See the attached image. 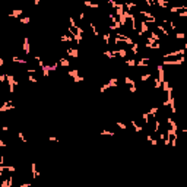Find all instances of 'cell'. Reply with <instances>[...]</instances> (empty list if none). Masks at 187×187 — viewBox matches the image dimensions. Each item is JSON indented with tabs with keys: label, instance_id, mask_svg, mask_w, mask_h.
Returning <instances> with one entry per match:
<instances>
[{
	"label": "cell",
	"instance_id": "obj_1",
	"mask_svg": "<svg viewBox=\"0 0 187 187\" xmlns=\"http://www.w3.org/2000/svg\"><path fill=\"white\" fill-rule=\"evenodd\" d=\"M117 82H118V81H117V78L110 79V82H108V83H105V85H102L101 88H99V92L102 94V92H105L108 88H116V86H117Z\"/></svg>",
	"mask_w": 187,
	"mask_h": 187
},
{
	"label": "cell",
	"instance_id": "obj_2",
	"mask_svg": "<svg viewBox=\"0 0 187 187\" xmlns=\"http://www.w3.org/2000/svg\"><path fill=\"white\" fill-rule=\"evenodd\" d=\"M186 47L184 45L183 48L180 50H175V51H171V53H167V54H164V58H168V57H175V56H184V51H186Z\"/></svg>",
	"mask_w": 187,
	"mask_h": 187
},
{
	"label": "cell",
	"instance_id": "obj_3",
	"mask_svg": "<svg viewBox=\"0 0 187 187\" xmlns=\"http://www.w3.org/2000/svg\"><path fill=\"white\" fill-rule=\"evenodd\" d=\"M184 62V56H180V58H177V60H164V64L165 66H172V64H181Z\"/></svg>",
	"mask_w": 187,
	"mask_h": 187
},
{
	"label": "cell",
	"instance_id": "obj_4",
	"mask_svg": "<svg viewBox=\"0 0 187 187\" xmlns=\"http://www.w3.org/2000/svg\"><path fill=\"white\" fill-rule=\"evenodd\" d=\"M67 54H69V57H72V58H78L79 53H78V50H76V48L70 47V48H67Z\"/></svg>",
	"mask_w": 187,
	"mask_h": 187
},
{
	"label": "cell",
	"instance_id": "obj_5",
	"mask_svg": "<svg viewBox=\"0 0 187 187\" xmlns=\"http://www.w3.org/2000/svg\"><path fill=\"white\" fill-rule=\"evenodd\" d=\"M23 51H25V54H29V51H31V48H29V39L28 38H23Z\"/></svg>",
	"mask_w": 187,
	"mask_h": 187
},
{
	"label": "cell",
	"instance_id": "obj_6",
	"mask_svg": "<svg viewBox=\"0 0 187 187\" xmlns=\"http://www.w3.org/2000/svg\"><path fill=\"white\" fill-rule=\"evenodd\" d=\"M148 63H149V58H140L139 62H136V64L139 66V67H146Z\"/></svg>",
	"mask_w": 187,
	"mask_h": 187
},
{
	"label": "cell",
	"instance_id": "obj_7",
	"mask_svg": "<svg viewBox=\"0 0 187 187\" xmlns=\"http://www.w3.org/2000/svg\"><path fill=\"white\" fill-rule=\"evenodd\" d=\"M12 62H13V63H18V64H26V60H25V58L16 57V56H13V57H12Z\"/></svg>",
	"mask_w": 187,
	"mask_h": 187
},
{
	"label": "cell",
	"instance_id": "obj_8",
	"mask_svg": "<svg viewBox=\"0 0 187 187\" xmlns=\"http://www.w3.org/2000/svg\"><path fill=\"white\" fill-rule=\"evenodd\" d=\"M50 72H51V64H44V67H43V75H44V76H48Z\"/></svg>",
	"mask_w": 187,
	"mask_h": 187
},
{
	"label": "cell",
	"instance_id": "obj_9",
	"mask_svg": "<svg viewBox=\"0 0 187 187\" xmlns=\"http://www.w3.org/2000/svg\"><path fill=\"white\" fill-rule=\"evenodd\" d=\"M148 114H149V117L152 116L153 118H156V114H158V107H152V108L148 111Z\"/></svg>",
	"mask_w": 187,
	"mask_h": 187
},
{
	"label": "cell",
	"instance_id": "obj_10",
	"mask_svg": "<svg viewBox=\"0 0 187 187\" xmlns=\"http://www.w3.org/2000/svg\"><path fill=\"white\" fill-rule=\"evenodd\" d=\"M132 126H133V129H135V132H137V133H140V132L143 130V127H142V126H139L135 120H132Z\"/></svg>",
	"mask_w": 187,
	"mask_h": 187
},
{
	"label": "cell",
	"instance_id": "obj_11",
	"mask_svg": "<svg viewBox=\"0 0 187 187\" xmlns=\"http://www.w3.org/2000/svg\"><path fill=\"white\" fill-rule=\"evenodd\" d=\"M58 64L63 66V67H67V66L70 64V60H67V58H58Z\"/></svg>",
	"mask_w": 187,
	"mask_h": 187
},
{
	"label": "cell",
	"instance_id": "obj_12",
	"mask_svg": "<svg viewBox=\"0 0 187 187\" xmlns=\"http://www.w3.org/2000/svg\"><path fill=\"white\" fill-rule=\"evenodd\" d=\"M22 13H23V10H21V9H16V10H13V12L10 13V15H9V16H12V18H19V16L22 15Z\"/></svg>",
	"mask_w": 187,
	"mask_h": 187
},
{
	"label": "cell",
	"instance_id": "obj_13",
	"mask_svg": "<svg viewBox=\"0 0 187 187\" xmlns=\"http://www.w3.org/2000/svg\"><path fill=\"white\" fill-rule=\"evenodd\" d=\"M31 171H32V177H38L39 175V171L37 170V167H35V164H31Z\"/></svg>",
	"mask_w": 187,
	"mask_h": 187
},
{
	"label": "cell",
	"instance_id": "obj_14",
	"mask_svg": "<svg viewBox=\"0 0 187 187\" xmlns=\"http://www.w3.org/2000/svg\"><path fill=\"white\" fill-rule=\"evenodd\" d=\"M156 28H158L159 31H161V32H162V34H164V35H170V32H168V31H167V29L164 28V26H162L161 23H156Z\"/></svg>",
	"mask_w": 187,
	"mask_h": 187
},
{
	"label": "cell",
	"instance_id": "obj_15",
	"mask_svg": "<svg viewBox=\"0 0 187 187\" xmlns=\"http://www.w3.org/2000/svg\"><path fill=\"white\" fill-rule=\"evenodd\" d=\"M186 9H187L186 6H178V8L175 6V8H170V12H174V13H177L178 10H186Z\"/></svg>",
	"mask_w": 187,
	"mask_h": 187
},
{
	"label": "cell",
	"instance_id": "obj_16",
	"mask_svg": "<svg viewBox=\"0 0 187 187\" xmlns=\"http://www.w3.org/2000/svg\"><path fill=\"white\" fill-rule=\"evenodd\" d=\"M158 6H161V8H168V2L167 0H158V2H155Z\"/></svg>",
	"mask_w": 187,
	"mask_h": 187
},
{
	"label": "cell",
	"instance_id": "obj_17",
	"mask_svg": "<svg viewBox=\"0 0 187 187\" xmlns=\"http://www.w3.org/2000/svg\"><path fill=\"white\" fill-rule=\"evenodd\" d=\"M124 82L127 83V85H130V86H135V81H133L132 78H129V76H126V78H124Z\"/></svg>",
	"mask_w": 187,
	"mask_h": 187
},
{
	"label": "cell",
	"instance_id": "obj_18",
	"mask_svg": "<svg viewBox=\"0 0 187 187\" xmlns=\"http://www.w3.org/2000/svg\"><path fill=\"white\" fill-rule=\"evenodd\" d=\"M159 127H161V121H159V120H155V124H153V132H159Z\"/></svg>",
	"mask_w": 187,
	"mask_h": 187
},
{
	"label": "cell",
	"instance_id": "obj_19",
	"mask_svg": "<svg viewBox=\"0 0 187 187\" xmlns=\"http://www.w3.org/2000/svg\"><path fill=\"white\" fill-rule=\"evenodd\" d=\"M101 135L102 136H114V132H111V130H101Z\"/></svg>",
	"mask_w": 187,
	"mask_h": 187
},
{
	"label": "cell",
	"instance_id": "obj_20",
	"mask_svg": "<svg viewBox=\"0 0 187 187\" xmlns=\"http://www.w3.org/2000/svg\"><path fill=\"white\" fill-rule=\"evenodd\" d=\"M137 47H139V45H137L136 43H133V45H132V53H133L135 56H136L137 53H139V48H137Z\"/></svg>",
	"mask_w": 187,
	"mask_h": 187
},
{
	"label": "cell",
	"instance_id": "obj_21",
	"mask_svg": "<svg viewBox=\"0 0 187 187\" xmlns=\"http://www.w3.org/2000/svg\"><path fill=\"white\" fill-rule=\"evenodd\" d=\"M126 64H127V66H132V67H133V66H136V60H135V58H129V60H126Z\"/></svg>",
	"mask_w": 187,
	"mask_h": 187
},
{
	"label": "cell",
	"instance_id": "obj_22",
	"mask_svg": "<svg viewBox=\"0 0 187 187\" xmlns=\"http://www.w3.org/2000/svg\"><path fill=\"white\" fill-rule=\"evenodd\" d=\"M85 6H89V8H94V9H98V8H99V4H97V3H91V2H85Z\"/></svg>",
	"mask_w": 187,
	"mask_h": 187
},
{
	"label": "cell",
	"instance_id": "obj_23",
	"mask_svg": "<svg viewBox=\"0 0 187 187\" xmlns=\"http://www.w3.org/2000/svg\"><path fill=\"white\" fill-rule=\"evenodd\" d=\"M142 120H143L145 123L149 124V114H148V113H143V114H142Z\"/></svg>",
	"mask_w": 187,
	"mask_h": 187
},
{
	"label": "cell",
	"instance_id": "obj_24",
	"mask_svg": "<svg viewBox=\"0 0 187 187\" xmlns=\"http://www.w3.org/2000/svg\"><path fill=\"white\" fill-rule=\"evenodd\" d=\"M175 38H177V39H184V38H186V34H184V32H177V34H175Z\"/></svg>",
	"mask_w": 187,
	"mask_h": 187
},
{
	"label": "cell",
	"instance_id": "obj_25",
	"mask_svg": "<svg viewBox=\"0 0 187 187\" xmlns=\"http://www.w3.org/2000/svg\"><path fill=\"white\" fill-rule=\"evenodd\" d=\"M151 73H146V75H143L142 78H140V81H142V82H146V81H148V79H151Z\"/></svg>",
	"mask_w": 187,
	"mask_h": 187
},
{
	"label": "cell",
	"instance_id": "obj_26",
	"mask_svg": "<svg viewBox=\"0 0 187 187\" xmlns=\"http://www.w3.org/2000/svg\"><path fill=\"white\" fill-rule=\"evenodd\" d=\"M102 38H104L105 44H110V34H104V35H102Z\"/></svg>",
	"mask_w": 187,
	"mask_h": 187
},
{
	"label": "cell",
	"instance_id": "obj_27",
	"mask_svg": "<svg viewBox=\"0 0 187 187\" xmlns=\"http://www.w3.org/2000/svg\"><path fill=\"white\" fill-rule=\"evenodd\" d=\"M29 22H31V18H28V16L21 19V23H29Z\"/></svg>",
	"mask_w": 187,
	"mask_h": 187
},
{
	"label": "cell",
	"instance_id": "obj_28",
	"mask_svg": "<svg viewBox=\"0 0 187 187\" xmlns=\"http://www.w3.org/2000/svg\"><path fill=\"white\" fill-rule=\"evenodd\" d=\"M4 82H6V75L0 73V83H4Z\"/></svg>",
	"mask_w": 187,
	"mask_h": 187
},
{
	"label": "cell",
	"instance_id": "obj_29",
	"mask_svg": "<svg viewBox=\"0 0 187 187\" xmlns=\"http://www.w3.org/2000/svg\"><path fill=\"white\" fill-rule=\"evenodd\" d=\"M28 81H29V82H37V78H35L34 75H29V76H28Z\"/></svg>",
	"mask_w": 187,
	"mask_h": 187
},
{
	"label": "cell",
	"instance_id": "obj_30",
	"mask_svg": "<svg viewBox=\"0 0 187 187\" xmlns=\"http://www.w3.org/2000/svg\"><path fill=\"white\" fill-rule=\"evenodd\" d=\"M117 126H118V127H120V129H123V130H124L126 127H127V126H126L124 123H121V121H118V123H117Z\"/></svg>",
	"mask_w": 187,
	"mask_h": 187
},
{
	"label": "cell",
	"instance_id": "obj_31",
	"mask_svg": "<svg viewBox=\"0 0 187 187\" xmlns=\"http://www.w3.org/2000/svg\"><path fill=\"white\" fill-rule=\"evenodd\" d=\"M152 48H153V50H159V48H161V44H159V43H155Z\"/></svg>",
	"mask_w": 187,
	"mask_h": 187
},
{
	"label": "cell",
	"instance_id": "obj_32",
	"mask_svg": "<svg viewBox=\"0 0 187 187\" xmlns=\"http://www.w3.org/2000/svg\"><path fill=\"white\" fill-rule=\"evenodd\" d=\"M19 187H32V184L31 183H23V184H21Z\"/></svg>",
	"mask_w": 187,
	"mask_h": 187
},
{
	"label": "cell",
	"instance_id": "obj_33",
	"mask_svg": "<svg viewBox=\"0 0 187 187\" xmlns=\"http://www.w3.org/2000/svg\"><path fill=\"white\" fill-rule=\"evenodd\" d=\"M178 16H180V18H184V16H187V12H180V13H178Z\"/></svg>",
	"mask_w": 187,
	"mask_h": 187
},
{
	"label": "cell",
	"instance_id": "obj_34",
	"mask_svg": "<svg viewBox=\"0 0 187 187\" xmlns=\"http://www.w3.org/2000/svg\"><path fill=\"white\" fill-rule=\"evenodd\" d=\"M129 91H130L132 94H135V92H136V86H130V88H129Z\"/></svg>",
	"mask_w": 187,
	"mask_h": 187
},
{
	"label": "cell",
	"instance_id": "obj_35",
	"mask_svg": "<svg viewBox=\"0 0 187 187\" xmlns=\"http://www.w3.org/2000/svg\"><path fill=\"white\" fill-rule=\"evenodd\" d=\"M3 171H4V165H0V177L3 175Z\"/></svg>",
	"mask_w": 187,
	"mask_h": 187
},
{
	"label": "cell",
	"instance_id": "obj_36",
	"mask_svg": "<svg viewBox=\"0 0 187 187\" xmlns=\"http://www.w3.org/2000/svg\"><path fill=\"white\" fill-rule=\"evenodd\" d=\"M165 137H167L165 133H161V135H159V139H161V140H165Z\"/></svg>",
	"mask_w": 187,
	"mask_h": 187
},
{
	"label": "cell",
	"instance_id": "obj_37",
	"mask_svg": "<svg viewBox=\"0 0 187 187\" xmlns=\"http://www.w3.org/2000/svg\"><path fill=\"white\" fill-rule=\"evenodd\" d=\"M48 140H51V142H57V137H54V136H50V137H48Z\"/></svg>",
	"mask_w": 187,
	"mask_h": 187
},
{
	"label": "cell",
	"instance_id": "obj_38",
	"mask_svg": "<svg viewBox=\"0 0 187 187\" xmlns=\"http://www.w3.org/2000/svg\"><path fill=\"white\" fill-rule=\"evenodd\" d=\"M151 143H152L153 146H155V145H158V140H155V139H152V140H151Z\"/></svg>",
	"mask_w": 187,
	"mask_h": 187
},
{
	"label": "cell",
	"instance_id": "obj_39",
	"mask_svg": "<svg viewBox=\"0 0 187 187\" xmlns=\"http://www.w3.org/2000/svg\"><path fill=\"white\" fill-rule=\"evenodd\" d=\"M79 18H81V19H85V13L81 12V13H79Z\"/></svg>",
	"mask_w": 187,
	"mask_h": 187
},
{
	"label": "cell",
	"instance_id": "obj_40",
	"mask_svg": "<svg viewBox=\"0 0 187 187\" xmlns=\"http://www.w3.org/2000/svg\"><path fill=\"white\" fill-rule=\"evenodd\" d=\"M8 130H9L8 126H3V127H2V132H8Z\"/></svg>",
	"mask_w": 187,
	"mask_h": 187
},
{
	"label": "cell",
	"instance_id": "obj_41",
	"mask_svg": "<svg viewBox=\"0 0 187 187\" xmlns=\"http://www.w3.org/2000/svg\"><path fill=\"white\" fill-rule=\"evenodd\" d=\"M0 146H2V148H4V146H6V142H3V140H0Z\"/></svg>",
	"mask_w": 187,
	"mask_h": 187
},
{
	"label": "cell",
	"instance_id": "obj_42",
	"mask_svg": "<svg viewBox=\"0 0 187 187\" xmlns=\"http://www.w3.org/2000/svg\"><path fill=\"white\" fill-rule=\"evenodd\" d=\"M3 64H4V60H3V58H0V67H3Z\"/></svg>",
	"mask_w": 187,
	"mask_h": 187
}]
</instances>
